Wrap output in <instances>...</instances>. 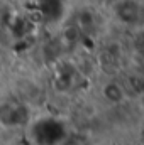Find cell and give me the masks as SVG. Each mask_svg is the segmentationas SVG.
I'll return each mask as SVG.
<instances>
[{
    "instance_id": "obj_3",
    "label": "cell",
    "mask_w": 144,
    "mask_h": 145,
    "mask_svg": "<svg viewBox=\"0 0 144 145\" xmlns=\"http://www.w3.org/2000/svg\"><path fill=\"white\" fill-rule=\"evenodd\" d=\"M41 8H42V14L54 20L59 17V12H61V2L59 0H41Z\"/></svg>"
},
{
    "instance_id": "obj_2",
    "label": "cell",
    "mask_w": 144,
    "mask_h": 145,
    "mask_svg": "<svg viewBox=\"0 0 144 145\" xmlns=\"http://www.w3.org/2000/svg\"><path fill=\"white\" fill-rule=\"evenodd\" d=\"M29 121V110L26 105L14 101H0V125L7 128L22 127Z\"/></svg>"
},
{
    "instance_id": "obj_4",
    "label": "cell",
    "mask_w": 144,
    "mask_h": 145,
    "mask_svg": "<svg viewBox=\"0 0 144 145\" xmlns=\"http://www.w3.org/2000/svg\"><path fill=\"white\" fill-rule=\"evenodd\" d=\"M104 95H105V98H107L108 101L119 103V101H122V98H124V89H122L117 83H110V84L105 86Z\"/></svg>"
},
{
    "instance_id": "obj_1",
    "label": "cell",
    "mask_w": 144,
    "mask_h": 145,
    "mask_svg": "<svg viewBox=\"0 0 144 145\" xmlns=\"http://www.w3.org/2000/svg\"><path fill=\"white\" fill-rule=\"evenodd\" d=\"M31 138L36 145H59L66 137L65 123L54 116L37 118L31 125Z\"/></svg>"
}]
</instances>
